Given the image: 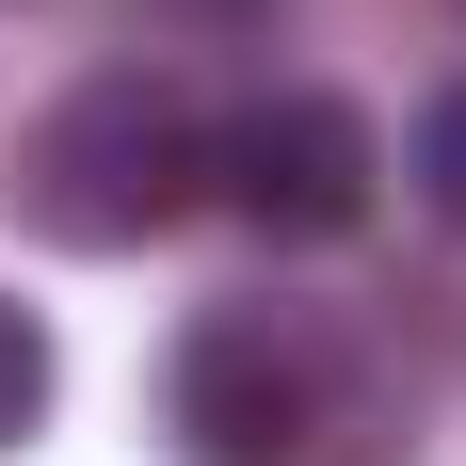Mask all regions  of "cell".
<instances>
[{
    "label": "cell",
    "instance_id": "obj_1",
    "mask_svg": "<svg viewBox=\"0 0 466 466\" xmlns=\"http://www.w3.org/2000/svg\"><path fill=\"white\" fill-rule=\"evenodd\" d=\"M209 209V113H193L161 65H96L33 113L16 145V226L65 241V258H145V241Z\"/></svg>",
    "mask_w": 466,
    "mask_h": 466
},
{
    "label": "cell",
    "instance_id": "obj_2",
    "mask_svg": "<svg viewBox=\"0 0 466 466\" xmlns=\"http://www.w3.org/2000/svg\"><path fill=\"white\" fill-rule=\"evenodd\" d=\"M338 386H354V338L289 322V306H193L177 370H161V419L193 466H322Z\"/></svg>",
    "mask_w": 466,
    "mask_h": 466
},
{
    "label": "cell",
    "instance_id": "obj_3",
    "mask_svg": "<svg viewBox=\"0 0 466 466\" xmlns=\"http://www.w3.org/2000/svg\"><path fill=\"white\" fill-rule=\"evenodd\" d=\"M209 193H226L258 241H354L370 226V193H386V145H370V113L354 96H322V81H274V96H241L226 129H209Z\"/></svg>",
    "mask_w": 466,
    "mask_h": 466
},
{
    "label": "cell",
    "instance_id": "obj_4",
    "mask_svg": "<svg viewBox=\"0 0 466 466\" xmlns=\"http://www.w3.org/2000/svg\"><path fill=\"white\" fill-rule=\"evenodd\" d=\"M48 402H65V338H48V306H16V289H0V451H16V434H48Z\"/></svg>",
    "mask_w": 466,
    "mask_h": 466
},
{
    "label": "cell",
    "instance_id": "obj_5",
    "mask_svg": "<svg viewBox=\"0 0 466 466\" xmlns=\"http://www.w3.org/2000/svg\"><path fill=\"white\" fill-rule=\"evenodd\" d=\"M419 209L466 226V81H434V113H419Z\"/></svg>",
    "mask_w": 466,
    "mask_h": 466
}]
</instances>
